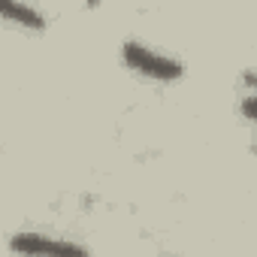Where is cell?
<instances>
[{"instance_id":"4","label":"cell","mask_w":257,"mask_h":257,"mask_svg":"<svg viewBox=\"0 0 257 257\" xmlns=\"http://www.w3.org/2000/svg\"><path fill=\"white\" fill-rule=\"evenodd\" d=\"M242 115H245V118H251V121H257V97L242 100Z\"/></svg>"},{"instance_id":"3","label":"cell","mask_w":257,"mask_h":257,"mask_svg":"<svg viewBox=\"0 0 257 257\" xmlns=\"http://www.w3.org/2000/svg\"><path fill=\"white\" fill-rule=\"evenodd\" d=\"M13 251H61V254H85L82 245H73V242H55V239H43V236H16V239H13Z\"/></svg>"},{"instance_id":"2","label":"cell","mask_w":257,"mask_h":257,"mask_svg":"<svg viewBox=\"0 0 257 257\" xmlns=\"http://www.w3.org/2000/svg\"><path fill=\"white\" fill-rule=\"evenodd\" d=\"M4 19L19 25V28H28V31H43L46 28V19L34 7L22 4V0H4Z\"/></svg>"},{"instance_id":"1","label":"cell","mask_w":257,"mask_h":257,"mask_svg":"<svg viewBox=\"0 0 257 257\" xmlns=\"http://www.w3.org/2000/svg\"><path fill=\"white\" fill-rule=\"evenodd\" d=\"M121 55H124V64L131 70H137L140 76L155 79V82H176L185 73L176 58H167V55H161V52H155L143 43H124Z\"/></svg>"}]
</instances>
